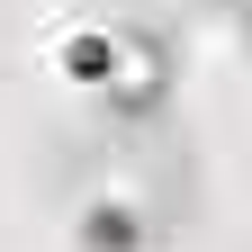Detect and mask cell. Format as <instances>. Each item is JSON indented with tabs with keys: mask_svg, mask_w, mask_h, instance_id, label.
Segmentation results:
<instances>
[{
	"mask_svg": "<svg viewBox=\"0 0 252 252\" xmlns=\"http://www.w3.org/2000/svg\"><path fill=\"white\" fill-rule=\"evenodd\" d=\"M72 234H81V252H153L162 243V216L135 207V189H90Z\"/></svg>",
	"mask_w": 252,
	"mask_h": 252,
	"instance_id": "cell-2",
	"label": "cell"
},
{
	"mask_svg": "<svg viewBox=\"0 0 252 252\" xmlns=\"http://www.w3.org/2000/svg\"><path fill=\"white\" fill-rule=\"evenodd\" d=\"M234 36H243V63H252V9H234Z\"/></svg>",
	"mask_w": 252,
	"mask_h": 252,
	"instance_id": "cell-3",
	"label": "cell"
},
{
	"mask_svg": "<svg viewBox=\"0 0 252 252\" xmlns=\"http://www.w3.org/2000/svg\"><path fill=\"white\" fill-rule=\"evenodd\" d=\"M225 9H252V0H225Z\"/></svg>",
	"mask_w": 252,
	"mask_h": 252,
	"instance_id": "cell-4",
	"label": "cell"
},
{
	"mask_svg": "<svg viewBox=\"0 0 252 252\" xmlns=\"http://www.w3.org/2000/svg\"><path fill=\"white\" fill-rule=\"evenodd\" d=\"M171 90H180V54L153 36V27H126V36H117V72H108V90H99V117L144 126V117L171 108Z\"/></svg>",
	"mask_w": 252,
	"mask_h": 252,
	"instance_id": "cell-1",
	"label": "cell"
}]
</instances>
